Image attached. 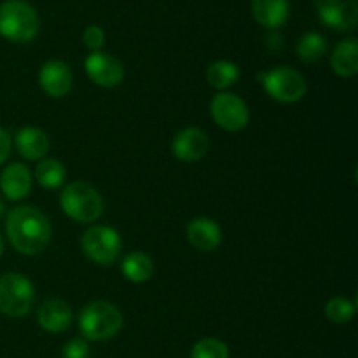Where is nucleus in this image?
<instances>
[{"label":"nucleus","instance_id":"obj_1","mask_svg":"<svg viewBox=\"0 0 358 358\" xmlns=\"http://www.w3.org/2000/svg\"><path fill=\"white\" fill-rule=\"evenodd\" d=\"M9 241L20 254L37 255L51 241L49 219L34 206H17L10 210L6 220Z\"/></svg>","mask_w":358,"mask_h":358},{"label":"nucleus","instance_id":"obj_2","mask_svg":"<svg viewBox=\"0 0 358 358\" xmlns=\"http://www.w3.org/2000/svg\"><path fill=\"white\" fill-rule=\"evenodd\" d=\"M122 327V313L108 301H93L79 315V329L90 341H107Z\"/></svg>","mask_w":358,"mask_h":358},{"label":"nucleus","instance_id":"obj_3","mask_svg":"<svg viewBox=\"0 0 358 358\" xmlns=\"http://www.w3.org/2000/svg\"><path fill=\"white\" fill-rule=\"evenodd\" d=\"M62 210L76 222L90 224L94 222L103 213V198L87 182H72L65 185L59 196Z\"/></svg>","mask_w":358,"mask_h":358},{"label":"nucleus","instance_id":"obj_4","mask_svg":"<svg viewBox=\"0 0 358 358\" xmlns=\"http://www.w3.org/2000/svg\"><path fill=\"white\" fill-rule=\"evenodd\" d=\"M41 21L34 7L24 0L0 3V35L13 42H30L37 35Z\"/></svg>","mask_w":358,"mask_h":358},{"label":"nucleus","instance_id":"obj_5","mask_svg":"<svg viewBox=\"0 0 358 358\" xmlns=\"http://www.w3.org/2000/svg\"><path fill=\"white\" fill-rule=\"evenodd\" d=\"M35 290L30 280L20 273L0 276V313L9 318L27 317L34 308Z\"/></svg>","mask_w":358,"mask_h":358},{"label":"nucleus","instance_id":"obj_6","mask_svg":"<svg viewBox=\"0 0 358 358\" xmlns=\"http://www.w3.org/2000/svg\"><path fill=\"white\" fill-rule=\"evenodd\" d=\"M257 79L264 86L266 93L280 103H296L303 100L308 90L303 73L290 66H276L268 72L259 73Z\"/></svg>","mask_w":358,"mask_h":358},{"label":"nucleus","instance_id":"obj_7","mask_svg":"<svg viewBox=\"0 0 358 358\" xmlns=\"http://www.w3.org/2000/svg\"><path fill=\"white\" fill-rule=\"evenodd\" d=\"M84 254L100 266H110L121 255L122 241L115 229L108 226H93L83 234L80 240Z\"/></svg>","mask_w":358,"mask_h":358},{"label":"nucleus","instance_id":"obj_8","mask_svg":"<svg viewBox=\"0 0 358 358\" xmlns=\"http://www.w3.org/2000/svg\"><path fill=\"white\" fill-rule=\"evenodd\" d=\"M210 112L217 124L226 131H240L250 121L247 103L234 93H219L213 96Z\"/></svg>","mask_w":358,"mask_h":358},{"label":"nucleus","instance_id":"obj_9","mask_svg":"<svg viewBox=\"0 0 358 358\" xmlns=\"http://www.w3.org/2000/svg\"><path fill=\"white\" fill-rule=\"evenodd\" d=\"M318 17L336 31H350L358 23V0H315Z\"/></svg>","mask_w":358,"mask_h":358},{"label":"nucleus","instance_id":"obj_10","mask_svg":"<svg viewBox=\"0 0 358 358\" xmlns=\"http://www.w3.org/2000/svg\"><path fill=\"white\" fill-rule=\"evenodd\" d=\"M84 69H86L87 77L96 86L101 87H115L124 79L122 63L112 55H107V52H91L86 62H84Z\"/></svg>","mask_w":358,"mask_h":358},{"label":"nucleus","instance_id":"obj_11","mask_svg":"<svg viewBox=\"0 0 358 358\" xmlns=\"http://www.w3.org/2000/svg\"><path fill=\"white\" fill-rule=\"evenodd\" d=\"M210 149V140L199 128H185L175 135L171 142V152L175 157L185 163H194L203 159Z\"/></svg>","mask_w":358,"mask_h":358},{"label":"nucleus","instance_id":"obj_12","mask_svg":"<svg viewBox=\"0 0 358 358\" xmlns=\"http://www.w3.org/2000/svg\"><path fill=\"white\" fill-rule=\"evenodd\" d=\"M38 83L48 96L63 98L65 94H69L70 87H72V70L66 63L59 62V59H51L42 65L41 72H38Z\"/></svg>","mask_w":358,"mask_h":358},{"label":"nucleus","instance_id":"obj_13","mask_svg":"<svg viewBox=\"0 0 358 358\" xmlns=\"http://www.w3.org/2000/svg\"><path fill=\"white\" fill-rule=\"evenodd\" d=\"M31 173L24 164L13 163L0 173V191L10 201H20L30 194Z\"/></svg>","mask_w":358,"mask_h":358},{"label":"nucleus","instance_id":"obj_14","mask_svg":"<svg viewBox=\"0 0 358 358\" xmlns=\"http://www.w3.org/2000/svg\"><path fill=\"white\" fill-rule=\"evenodd\" d=\"M37 322L45 332L59 334L72 324V310L62 299H48L38 306Z\"/></svg>","mask_w":358,"mask_h":358},{"label":"nucleus","instance_id":"obj_15","mask_svg":"<svg viewBox=\"0 0 358 358\" xmlns=\"http://www.w3.org/2000/svg\"><path fill=\"white\" fill-rule=\"evenodd\" d=\"M187 240L198 250L212 252L222 241V229L215 220L208 219V217H198L189 222Z\"/></svg>","mask_w":358,"mask_h":358},{"label":"nucleus","instance_id":"obj_16","mask_svg":"<svg viewBox=\"0 0 358 358\" xmlns=\"http://www.w3.org/2000/svg\"><path fill=\"white\" fill-rule=\"evenodd\" d=\"M252 13L257 23L275 30L289 17V0H252Z\"/></svg>","mask_w":358,"mask_h":358},{"label":"nucleus","instance_id":"obj_17","mask_svg":"<svg viewBox=\"0 0 358 358\" xmlns=\"http://www.w3.org/2000/svg\"><path fill=\"white\" fill-rule=\"evenodd\" d=\"M49 138L42 129L23 128L16 135V149L24 159L37 161L44 157L49 150Z\"/></svg>","mask_w":358,"mask_h":358},{"label":"nucleus","instance_id":"obj_18","mask_svg":"<svg viewBox=\"0 0 358 358\" xmlns=\"http://www.w3.org/2000/svg\"><path fill=\"white\" fill-rule=\"evenodd\" d=\"M331 66L338 76L353 77L358 72V42L355 38L341 41L331 56Z\"/></svg>","mask_w":358,"mask_h":358},{"label":"nucleus","instance_id":"obj_19","mask_svg":"<svg viewBox=\"0 0 358 358\" xmlns=\"http://www.w3.org/2000/svg\"><path fill=\"white\" fill-rule=\"evenodd\" d=\"M122 275L133 283H143L150 280L154 273L152 259L143 252H131L122 259Z\"/></svg>","mask_w":358,"mask_h":358},{"label":"nucleus","instance_id":"obj_20","mask_svg":"<svg viewBox=\"0 0 358 358\" xmlns=\"http://www.w3.org/2000/svg\"><path fill=\"white\" fill-rule=\"evenodd\" d=\"M240 79V69L227 59L213 62L206 70V80L215 90H227Z\"/></svg>","mask_w":358,"mask_h":358},{"label":"nucleus","instance_id":"obj_21","mask_svg":"<svg viewBox=\"0 0 358 358\" xmlns=\"http://www.w3.org/2000/svg\"><path fill=\"white\" fill-rule=\"evenodd\" d=\"M327 52V38L317 31H308L297 42V56L306 63L320 62Z\"/></svg>","mask_w":358,"mask_h":358},{"label":"nucleus","instance_id":"obj_22","mask_svg":"<svg viewBox=\"0 0 358 358\" xmlns=\"http://www.w3.org/2000/svg\"><path fill=\"white\" fill-rule=\"evenodd\" d=\"M66 170L62 161L58 159H44L37 164L35 178L44 189H58L65 182Z\"/></svg>","mask_w":358,"mask_h":358},{"label":"nucleus","instance_id":"obj_23","mask_svg":"<svg viewBox=\"0 0 358 358\" xmlns=\"http://www.w3.org/2000/svg\"><path fill=\"white\" fill-rule=\"evenodd\" d=\"M355 315V303L346 297H334L325 306V317L332 324H348Z\"/></svg>","mask_w":358,"mask_h":358},{"label":"nucleus","instance_id":"obj_24","mask_svg":"<svg viewBox=\"0 0 358 358\" xmlns=\"http://www.w3.org/2000/svg\"><path fill=\"white\" fill-rule=\"evenodd\" d=\"M191 358H229V350L220 339L205 338L192 346Z\"/></svg>","mask_w":358,"mask_h":358},{"label":"nucleus","instance_id":"obj_25","mask_svg":"<svg viewBox=\"0 0 358 358\" xmlns=\"http://www.w3.org/2000/svg\"><path fill=\"white\" fill-rule=\"evenodd\" d=\"M91 350L84 339H70L62 350V358H90Z\"/></svg>","mask_w":358,"mask_h":358},{"label":"nucleus","instance_id":"obj_26","mask_svg":"<svg viewBox=\"0 0 358 358\" xmlns=\"http://www.w3.org/2000/svg\"><path fill=\"white\" fill-rule=\"evenodd\" d=\"M83 41L84 44H86V48L91 49V52L100 51L101 45H103L105 42V31L101 30L98 24H91V27H87L86 30H84Z\"/></svg>","mask_w":358,"mask_h":358},{"label":"nucleus","instance_id":"obj_27","mask_svg":"<svg viewBox=\"0 0 358 358\" xmlns=\"http://www.w3.org/2000/svg\"><path fill=\"white\" fill-rule=\"evenodd\" d=\"M10 154V136L6 129L0 128V164L7 161Z\"/></svg>","mask_w":358,"mask_h":358},{"label":"nucleus","instance_id":"obj_28","mask_svg":"<svg viewBox=\"0 0 358 358\" xmlns=\"http://www.w3.org/2000/svg\"><path fill=\"white\" fill-rule=\"evenodd\" d=\"M266 45L269 48V51L278 52L282 49L283 42H282V35L280 34H269L268 38H266Z\"/></svg>","mask_w":358,"mask_h":358},{"label":"nucleus","instance_id":"obj_29","mask_svg":"<svg viewBox=\"0 0 358 358\" xmlns=\"http://www.w3.org/2000/svg\"><path fill=\"white\" fill-rule=\"evenodd\" d=\"M3 254V238H2V234H0V255Z\"/></svg>","mask_w":358,"mask_h":358},{"label":"nucleus","instance_id":"obj_30","mask_svg":"<svg viewBox=\"0 0 358 358\" xmlns=\"http://www.w3.org/2000/svg\"><path fill=\"white\" fill-rule=\"evenodd\" d=\"M3 212H6V206H3V201H2V199H0V217H2Z\"/></svg>","mask_w":358,"mask_h":358}]
</instances>
